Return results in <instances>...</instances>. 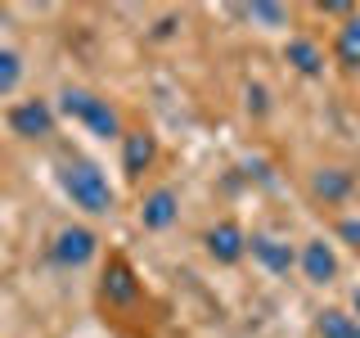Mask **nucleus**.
<instances>
[{
  "label": "nucleus",
  "mask_w": 360,
  "mask_h": 338,
  "mask_svg": "<svg viewBox=\"0 0 360 338\" xmlns=\"http://www.w3.org/2000/svg\"><path fill=\"white\" fill-rule=\"evenodd\" d=\"M54 185L59 194L72 203L82 217H112L117 212V185L108 180V167L95 163L90 154L82 149H68L54 158Z\"/></svg>",
  "instance_id": "f257e3e1"
},
{
  "label": "nucleus",
  "mask_w": 360,
  "mask_h": 338,
  "mask_svg": "<svg viewBox=\"0 0 360 338\" xmlns=\"http://www.w3.org/2000/svg\"><path fill=\"white\" fill-rule=\"evenodd\" d=\"M54 108H59V118L77 122L86 135H95V140H117L127 135V122H122V108L112 104L108 95H99V90H86V86H63L59 99H54Z\"/></svg>",
  "instance_id": "f03ea898"
},
{
  "label": "nucleus",
  "mask_w": 360,
  "mask_h": 338,
  "mask_svg": "<svg viewBox=\"0 0 360 338\" xmlns=\"http://www.w3.org/2000/svg\"><path fill=\"white\" fill-rule=\"evenodd\" d=\"M248 257H252V266L262 270L266 280L297 275V244H292L288 234H279V230H266V225L248 230Z\"/></svg>",
  "instance_id": "7ed1b4c3"
},
{
  "label": "nucleus",
  "mask_w": 360,
  "mask_h": 338,
  "mask_svg": "<svg viewBox=\"0 0 360 338\" xmlns=\"http://www.w3.org/2000/svg\"><path fill=\"white\" fill-rule=\"evenodd\" d=\"M45 253H50V262L59 270H86L99 257V234L86 221H63V225H54Z\"/></svg>",
  "instance_id": "20e7f679"
},
{
  "label": "nucleus",
  "mask_w": 360,
  "mask_h": 338,
  "mask_svg": "<svg viewBox=\"0 0 360 338\" xmlns=\"http://www.w3.org/2000/svg\"><path fill=\"white\" fill-rule=\"evenodd\" d=\"M356 189H360V180H356L352 167H342V163H320L307 176V194L320 203V208H329L333 217L347 212V208H356Z\"/></svg>",
  "instance_id": "39448f33"
},
{
  "label": "nucleus",
  "mask_w": 360,
  "mask_h": 338,
  "mask_svg": "<svg viewBox=\"0 0 360 338\" xmlns=\"http://www.w3.org/2000/svg\"><path fill=\"white\" fill-rule=\"evenodd\" d=\"M297 275L311 289H333L342 280V257H338V244L329 234H307L297 244Z\"/></svg>",
  "instance_id": "423d86ee"
},
{
  "label": "nucleus",
  "mask_w": 360,
  "mask_h": 338,
  "mask_svg": "<svg viewBox=\"0 0 360 338\" xmlns=\"http://www.w3.org/2000/svg\"><path fill=\"white\" fill-rule=\"evenodd\" d=\"M5 122L18 140H50L59 131V108L54 99H41V95H27V99H14L5 108Z\"/></svg>",
  "instance_id": "0eeeda50"
},
{
  "label": "nucleus",
  "mask_w": 360,
  "mask_h": 338,
  "mask_svg": "<svg viewBox=\"0 0 360 338\" xmlns=\"http://www.w3.org/2000/svg\"><path fill=\"white\" fill-rule=\"evenodd\" d=\"M202 253H207L217 266H239V262H248V230L234 217H221L217 225H207V234H202Z\"/></svg>",
  "instance_id": "6e6552de"
},
{
  "label": "nucleus",
  "mask_w": 360,
  "mask_h": 338,
  "mask_svg": "<svg viewBox=\"0 0 360 338\" xmlns=\"http://www.w3.org/2000/svg\"><path fill=\"white\" fill-rule=\"evenodd\" d=\"M180 221V189L176 185H153L140 199V225L149 234H167Z\"/></svg>",
  "instance_id": "1a4fd4ad"
},
{
  "label": "nucleus",
  "mask_w": 360,
  "mask_h": 338,
  "mask_svg": "<svg viewBox=\"0 0 360 338\" xmlns=\"http://www.w3.org/2000/svg\"><path fill=\"white\" fill-rule=\"evenodd\" d=\"M140 280H135V270L122 262V257H112L104 266V275H99V298L108 302V307H135L140 302Z\"/></svg>",
  "instance_id": "9d476101"
},
{
  "label": "nucleus",
  "mask_w": 360,
  "mask_h": 338,
  "mask_svg": "<svg viewBox=\"0 0 360 338\" xmlns=\"http://www.w3.org/2000/svg\"><path fill=\"white\" fill-rule=\"evenodd\" d=\"M153 163H158V135L144 131V127H131L122 135V176L140 180Z\"/></svg>",
  "instance_id": "9b49d317"
},
{
  "label": "nucleus",
  "mask_w": 360,
  "mask_h": 338,
  "mask_svg": "<svg viewBox=\"0 0 360 338\" xmlns=\"http://www.w3.org/2000/svg\"><path fill=\"white\" fill-rule=\"evenodd\" d=\"M284 63L292 68L297 77H324V45L307 37V32H288L284 37Z\"/></svg>",
  "instance_id": "f8f14e48"
},
{
  "label": "nucleus",
  "mask_w": 360,
  "mask_h": 338,
  "mask_svg": "<svg viewBox=\"0 0 360 338\" xmlns=\"http://www.w3.org/2000/svg\"><path fill=\"white\" fill-rule=\"evenodd\" d=\"M22 86H27V54H22L18 45L0 41V99L14 104V95Z\"/></svg>",
  "instance_id": "ddd939ff"
},
{
  "label": "nucleus",
  "mask_w": 360,
  "mask_h": 338,
  "mask_svg": "<svg viewBox=\"0 0 360 338\" xmlns=\"http://www.w3.org/2000/svg\"><path fill=\"white\" fill-rule=\"evenodd\" d=\"M333 59L347 68V73H360V9H352L333 32Z\"/></svg>",
  "instance_id": "4468645a"
},
{
  "label": "nucleus",
  "mask_w": 360,
  "mask_h": 338,
  "mask_svg": "<svg viewBox=\"0 0 360 338\" xmlns=\"http://www.w3.org/2000/svg\"><path fill=\"white\" fill-rule=\"evenodd\" d=\"M239 18L257 23V32H288L292 27V9L288 5H275V0H257V5H239L234 9Z\"/></svg>",
  "instance_id": "2eb2a0df"
},
{
  "label": "nucleus",
  "mask_w": 360,
  "mask_h": 338,
  "mask_svg": "<svg viewBox=\"0 0 360 338\" xmlns=\"http://www.w3.org/2000/svg\"><path fill=\"white\" fill-rule=\"evenodd\" d=\"M315 338H360V320L347 307H320L315 311Z\"/></svg>",
  "instance_id": "dca6fc26"
},
{
  "label": "nucleus",
  "mask_w": 360,
  "mask_h": 338,
  "mask_svg": "<svg viewBox=\"0 0 360 338\" xmlns=\"http://www.w3.org/2000/svg\"><path fill=\"white\" fill-rule=\"evenodd\" d=\"M333 244H347L360 253V208H347L333 217Z\"/></svg>",
  "instance_id": "f3484780"
},
{
  "label": "nucleus",
  "mask_w": 360,
  "mask_h": 338,
  "mask_svg": "<svg viewBox=\"0 0 360 338\" xmlns=\"http://www.w3.org/2000/svg\"><path fill=\"white\" fill-rule=\"evenodd\" d=\"M248 108H257V118L270 108V99H266V86H248Z\"/></svg>",
  "instance_id": "a211bd4d"
},
{
  "label": "nucleus",
  "mask_w": 360,
  "mask_h": 338,
  "mask_svg": "<svg viewBox=\"0 0 360 338\" xmlns=\"http://www.w3.org/2000/svg\"><path fill=\"white\" fill-rule=\"evenodd\" d=\"M347 311L360 320V280H352V289H347Z\"/></svg>",
  "instance_id": "6ab92c4d"
}]
</instances>
